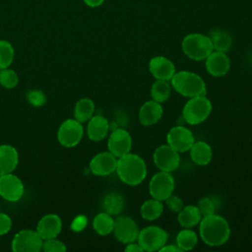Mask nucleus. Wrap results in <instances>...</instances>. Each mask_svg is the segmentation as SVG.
<instances>
[{
	"label": "nucleus",
	"mask_w": 252,
	"mask_h": 252,
	"mask_svg": "<svg viewBox=\"0 0 252 252\" xmlns=\"http://www.w3.org/2000/svg\"><path fill=\"white\" fill-rule=\"evenodd\" d=\"M163 113L161 103L151 99L144 102L139 109V121L144 126H152L158 123Z\"/></svg>",
	"instance_id": "nucleus-19"
},
{
	"label": "nucleus",
	"mask_w": 252,
	"mask_h": 252,
	"mask_svg": "<svg viewBox=\"0 0 252 252\" xmlns=\"http://www.w3.org/2000/svg\"><path fill=\"white\" fill-rule=\"evenodd\" d=\"M214 50L216 51H220V52H227L230 47L232 46V37L224 30H221L220 28H214L210 30L208 33Z\"/></svg>",
	"instance_id": "nucleus-23"
},
{
	"label": "nucleus",
	"mask_w": 252,
	"mask_h": 252,
	"mask_svg": "<svg viewBox=\"0 0 252 252\" xmlns=\"http://www.w3.org/2000/svg\"><path fill=\"white\" fill-rule=\"evenodd\" d=\"M212 109V102L206 95L190 97L183 106L182 119L189 125H198L210 116Z\"/></svg>",
	"instance_id": "nucleus-5"
},
{
	"label": "nucleus",
	"mask_w": 252,
	"mask_h": 252,
	"mask_svg": "<svg viewBox=\"0 0 252 252\" xmlns=\"http://www.w3.org/2000/svg\"><path fill=\"white\" fill-rule=\"evenodd\" d=\"M114 227V219L111 215L106 212H102L97 214L93 220V228L94 230L101 235H108L113 231Z\"/></svg>",
	"instance_id": "nucleus-27"
},
{
	"label": "nucleus",
	"mask_w": 252,
	"mask_h": 252,
	"mask_svg": "<svg viewBox=\"0 0 252 252\" xmlns=\"http://www.w3.org/2000/svg\"><path fill=\"white\" fill-rule=\"evenodd\" d=\"M171 87L182 96L194 97L197 95H205L207 92L206 83L196 73L190 71L175 72L170 80Z\"/></svg>",
	"instance_id": "nucleus-3"
},
{
	"label": "nucleus",
	"mask_w": 252,
	"mask_h": 252,
	"mask_svg": "<svg viewBox=\"0 0 252 252\" xmlns=\"http://www.w3.org/2000/svg\"><path fill=\"white\" fill-rule=\"evenodd\" d=\"M19 84L18 74L10 68L0 69V85L5 89H14Z\"/></svg>",
	"instance_id": "nucleus-32"
},
{
	"label": "nucleus",
	"mask_w": 252,
	"mask_h": 252,
	"mask_svg": "<svg viewBox=\"0 0 252 252\" xmlns=\"http://www.w3.org/2000/svg\"><path fill=\"white\" fill-rule=\"evenodd\" d=\"M166 142L167 145L176 152L184 153L190 150L195 142V138L190 129L182 125H177L168 131L166 135Z\"/></svg>",
	"instance_id": "nucleus-12"
},
{
	"label": "nucleus",
	"mask_w": 252,
	"mask_h": 252,
	"mask_svg": "<svg viewBox=\"0 0 252 252\" xmlns=\"http://www.w3.org/2000/svg\"><path fill=\"white\" fill-rule=\"evenodd\" d=\"M112 232L119 242L127 244L137 240L140 229L132 218L121 216L114 220V227Z\"/></svg>",
	"instance_id": "nucleus-13"
},
{
	"label": "nucleus",
	"mask_w": 252,
	"mask_h": 252,
	"mask_svg": "<svg viewBox=\"0 0 252 252\" xmlns=\"http://www.w3.org/2000/svg\"><path fill=\"white\" fill-rule=\"evenodd\" d=\"M181 48L188 58L195 61L205 60L214 51L209 35L199 32L185 35L181 42Z\"/></svg>",
	"instance_id": "nucleus-4"
},
{
	"label": "nucleus",
	"mask_w": 252,
	"mask_h": 252,
	"mask_svg": "<svg viewBox=\"0 0 252 252\" xmlns=\"http://www.w3.org/2000/svg\"><path fill=\"white\" fill-rule=\"evenodd\" d=\"M198 242V236L196 232L190 228L184 227L176 235V245L181 251L192 250Z\"/></svg>",
	"instance_id": "nucleus-29"
},
{
	"label": "nucleus",
	"mask_w": 252,
	"mask_h": 252,
	"mask_svg": "<svg viewBox=\"0 0 252 252\" xmlns=\"http://www.w3.org/2000/svg\"><path fill=\"white\" fill-rule=\"evenodd\" d=\"M150 93L152 99L159 103L165 102L170 95V85L167 83V81L157 80L153 83Z\"/></svg>",
	"instance_id": "nucleus-30"
},
{
	"label": "nucleus",
	"mask_w": 252,
	"mask_h": 252,
	"mask_svg": "<svg viewBox=\"0 0 252 252\" xmlns=\"http://www.w3.org/2000/svg\"><path fill=\"white\" fill-rule=\"evenodd\" d=\"M15 49L13 45L5 39H0V69L9 68L13 63Z\"/></svg>",
	"instance_id": "nucleus-31"
},
{
	"label": "nucleus",
	"mask_w": 252,
	"mask_h": 252,
	"mask_svg": "<svg viewBox=\"0 0 252 252\" xmlns=\"http://www.w3.org/2000/svg\"><path fill=\"white\" fill-rule=\"evenodd\" d=\"M163 213V205L161 201L157 199H149L145 201L140 209L141 217L149 221L158 219Z\"/></svg>",
	"instance_id": "nucleus-26"
},
{
	"label": "nucleus",
	"mask_w": 252,
	"mask_h": 252,
	"mask_svg": "<svg viewBox=\"0 0 252 252\" xmlns=\"http://www.w3.org/2000/svg\"><path fill=\"white\" fill-rule=\"evenodd\" d=\"M26 97H27V100L29 101V103L35 107L43 106L47 101V97H46L45 94L42 91L36 90V89L29 90L26 93Z\"/></svg>",
	"instance_id": "nucleus-34"
},
{
	"label": "nucleus",
	"mask_w": 252,
	"mask_h": 252,
	"mask_svg": "<svg viewBox=\"0 0 252 252\" xmlns=\"http://www.w3.org/2000/svg\"><path fill=\"white\" fill-rule=\"evenodd\" d=\"M84 3L91 7V8H96V7H99L100 5L103 4L104 0H83Z\"/></svg>",
	"instance_id": "nucleus-41"
},
{
	"label": "nucleus",
	"mask_w": 252,
	"mask_h": 252,
	"mask_svg": "<svg viewBox=\"0 0 252 252\" xmlns=\"http://www.w3.org/2000/svg\"><path fill=\"white\" fill-rule=\"evenodd\" d=\"M205 67L210 75L214 77H222L229 71L230 60L225 52L214 50L205 59Z\"/></svg>",
	"instance_id": "nucleus-17"
},
{
	"label": "nucleus",
	"mask_w": 252,
	"mask_h": 252,
	"mask_svg": "<svg viewBox=\"0 0 252 252\" xmlns=\"http://www.w3.org/2000/svg\"><path fill=\"white\" fill-rule=\"evenodd\" d=\"M41 250L44 252H66L67 247L63 241L54 237L43 240Z\"/></svg>",
	"instance_id": "nucleus-35"
},
{
	"label": "nucleus",
	"mask_w": 252,
	"mask_h": 252,
	"mask_svg": "<svg viewBox=\"0 0 252 252\" xmlns=\"http://www.w3.org/2000/svg\"><path fill=\"white\" fill-rule=\"evenodd\" d=\"M86 224H87V218L84 216H79L74 220L71 227L75 231H81L85 228Z\"/></svg>",
	"instance_id": "nucleus-38"
},
{
	"label": "nucleus",
	"mask_w": 252,
	"mask_h": 252,
	"mask_svg": "<svg viewBox=\"0 0 252 252\" xmlns=\"http://www.w3.org/2000/svg\"><path fill=\"white\" fill-rule=\"evenodd\" d=\"M35 229L43 240L57 237L62 230V220L56 214H47L38 220Z\"/></svg>",
	"instance_id": "nucleus-18"
},
{
	"label": "nucleus",
	"mask_w": 252,
	"mask_h": 252,
	"mask_svg": "<svg viewBox=\"0 0 252 252\" xmlns=\"http://www.w3.org/2000/svg\"><path fill=\"white\" fill-rule=\"evenodd\" d=\"M165 201V205L166 207L173 213H179L182 208L184 207V203L182 201V199L177 196V195H173L171 194L167 199L164 200Z\"/></svg>",
	"instance_id": "nucleus-36"
},
{
	"label": "nucleus",
	"mask_w": 252,
	"mask_h": 252,
	"mask_svg": "<svg viewBox=\"0 0 252 252\" xmlns=\"http://www.w3.org/2000/svg\"><path fill=\"white\" fill-rule=\"evenodd\" d=\"M42 243L43 239L36 229L25 228L14 235L11 248L14 252H39L42 249Z\"/></svg>",
	"instance_id": "nucleus-6"
},
{
	"label": "nucleus",
	"mask_w": 252,
	"mask_h": 252,
	"mask_svg": "<svg viewBox=\"0 0 252 252\" xmlns=\"http://www.w3.org/2000/svg\"><path fill=\"white\" fill-rule=\"evenodd\" d=\"M115 171L123 183L136 186L142 183L146 178L147 165L140 156L128 153L117 158Z\"/></svg>",
	"instance_id": "nucleus-2"
},
{
	"label": "nucleus",
	"mask_w": 252,
	"mask_h": 252,
	"mask_svg": "<svg viewBox=\"0 0 252 252\" xmlns=\"http://www.w3.org/2000/svg\"><path fill=\"white\" fill-rule=\"evenodd\" d=\"M167 238L168 234L163 228L158 225H150L140 230L137 239L144 251L154 252L158 251L166 244Z\"/></svg>",
	"instance_id": "nucleus-7"
},
{
	"label": "nucleus",
	"mask_w": 252,
	"mask_h": 252,
	"mask_svg": "<svg viewBox=\"0 0 252 252\" xmlns=\"http://www.w3.org/2000/svg\"><path fill=\"white\" fill-rule=\"evenodd\" d=\"M109 129L110 124L104 116L93 115V117L88 121L87 134L90 140L99 142L107 136Z\"/></svg>",
	"instance_id": "nucleus-20"
},
{
	"label": "nucleus",
	"mask_w": 252,
	"mask_h": 252,
	"mask_svg": "<svg viewBox=\"0 0 252 252\" xmlns=\"http://www.w3.org/2000/svg\"><path fill=\"white\" fill-rule=\"evenodd\" d=\"M125 251L126 252H143L144 250L139 243H135V241H134V242H130V243L126 244Z\"/></svg>",
	"instance_id": "nucleus-39"
},
{
	"label": "nucleus",
	"mask_w": 252,
	"mask_h": 252,
	"mask_svg": "<svg viewBox=\"0 0 252 252\" xmlns=\"http://www.w3.org/2000/svg\"><path fill=\"white\" fill-rule=\"evenodd\" d=\"M19 163V154L15 147L8 144L0 145V175L12 173Z\"/></svg>",
	"instance_id": "nucleus-21"
},
{
	"label": "nucleus",
	"mask_w": 252,
	"mask_h": 252,
	"mask_svg": "<svg viewBox=\"0 0 252 252\" xmlns=\"http://www.w3.org/2000/svg\"><path fill=\"white\" fill-rule=\"evenodd\" d=\"M177 220L182 227L191 228L197 225L201 219L202 215L197 206L194 205H187L182 208V210L177 213Z\"/></svg>",
	"instance_id": "nucleus-24"
},
{
	"label": "nucleus",
	"mask_w": 252,
	"mask_h": 252,
	"mask_svg": "<svg viewBox=\"0 0 252 252\" xmlns=\"http://www.w3.org/2000/svg\"><path fill=\"white\" fill-rule=\"evenodd\" d=\"M197 207L202 217H206L216 214V210L218 209V203L213 197H203L198 201Z\"/></svg>",
	"instance_id": "nucleus-33"
},
{
	"label": "nucleus",
	"mask_w": 252,
	"mask_h": 252,
	"mask_svg": "<svg viewBox=\"0 0 252 252\" xmlns=\"http://www.w3.org/2000/svg\"><path fill=\"white\" fill-rule=\"evenodd\" d=\"M117 158L110 152H101L93 157L89 167L93 174L106 176L116 170Z\"/></svg>",
	"instance_id": "nucleus-15"
},
{
	"label": "nucleus",
	"mask_w": 252,
	"mask_h": 252,
	"mask_svg": "<svg viewBox=\"0 0 252 252\" xmlns=\"http://www.w3.org/2000/svg\"><path fill=\"white\" fill-rule=\"evenodd\" d=\"M132 148V138L130 133L123 128L112 130L107 140V149L117 158L130 153Z\"/></svg>",
	"instance_id": "nucleus-14"
},
{
	"label": "nucleus",
	"mask_w": 252,
	"mask_h": 252,
	"mask_svg": "<svg viewBox=\"0 0 252 252\" xmlns=\"http://www.w3.org/2000/svg\"><path fill=\"white\" fill-rule=\"evenodd\" d=\"M189 152L192 161L197 165H207L211 162L213 158V151L211 146L204 141L194 142Z\"/></svg>",
	"instance_id": "nucleus-22"
},
{
	"label": "nucleus",
	"mask_w": 252,
	"mask_h": 252,
	"mask_svg": "<svg viewBox=\"0 0 252 252\" xmlns=\"http://www.w3.org/2000/svg\"><path fill=\"white\" fill-rule=\"evenodd\" d=\"M199 233L203 242L209 246H221L230 236L227 220L217 214L202 217L199 222Z\"/></svg>",
	"instance_id": "nucleus-1"
},
{
	"label": "nucleus",
	"mask_w": 252,
	"mask_h": 252,
	"mask_svg": "<svg viewBox=\"0 0 252 252\" xmlns=\"http://www.w3.org/2000/svg\"><path fill=\"white\" fill-rule=\"evenodd\" d=\"M25 192V186L20 177L12 173L0 175V197L8 202L19 201Z\"/></svg>",
	"instance_id": "nucleus-11"
},
{
	"label": "nucleus",
	"mask_w": 252,
	"mask_h": 252,
	"mask_svg": "<svg viewBox=\"0 0 252 252\" xmlns=\"http://www.w3.org/2000/svg\"><path fill=\"white\" fill-rule=\"evenodd\" d=\"M153 160L159 170L166 172L174 171L180 164L179 153L169 145L158 146L153 154Z\"/></svg>",
	"instance_id": "nucleus-10"
},
{
	"label": "nucleus",
	"mask_w": 252,
	"mask_h": 252,
	"mask_svg": "<svg viewBox=\"0 0 252 252\" xmlns=\"http://www.w3.org/2000/svg\"><path fill=\"white\" fill-rule=\"evenodd\" d=\"M124 198L117 192L107 193L102 201V208L104 212L111 216L118 215L124 208Z\"/></svg>",
	"instance_id": "nucleus-28"
},
{
	"label": "nucleus",
	"mask_w": 252,
	"mask_h": 252,
	"mask_svg": "<svg viewBox=\"0 0 252 252\" xmlns=\"http://www.w3.org/2000/svg\"><path fill=\"white\" fill-rule=\"evenodd\" d=\"M149 71L157 80L170 81L175 74V66L167 57L158 55L150 60Z\"/></svg>",
	"instance_id": "nucleus-16"
},
{
	"label": "nucleus",
	"mask_w": 252,
	"mask_h": 252,
	"mask_svg": "<svg viewBox=\"0 0 252 252\" xmlns=\"http://www.w3.org/2000/svg\"><path fill=\"white\" fill-rule=\"evenodd\" d=\"M158 251L160 252H181L176 244H164Z\"/></svg>",
	"instance_id": "nucleus-40"
},
{
	"label": "nucleus",
	"mask_w": 252,
	"mask_h": 252,
	"mask_svg": "<svg viewBox=\"0 0 252 252\" xmlns=\"http://www.w3.org/2000/svg\"><path fill=\"white\" fill-rule=\"evenodd\" d=\"M84 136V127L75 118H68L63 121L57 131V140L65 148L76 147Z\"/></svg>",
	"instance_id": "nucleus-8"
},
{
	"label": "nucleus",
	"mask_w": 252,
	"mask_h": 252,
	"mask_svg": "<svg viewBox=\"0 0 252 252\" xmlns=\"http://www.w3.org/2000/svg\"><path fill=\"white\" fill-rule=\"evenodd\" d=\"M12 228V219L5 213L0 212V236L7 234Z\"/></svg>",
	"instance_id": "nucleus-37"
},
{
	"label": "nucleus",
	"mask_w": 252,
	"mask_h": 252,
	"mask_svg": "<svg viewBox=\"0 0 252 252\" xmlns=\"http://www.w3.org/2000/svg\"><path fill=\"white\" fill-rule=\"evenodd\" d=\"M94 102L89 97L79 99L74 107V118L81 123L88 122L94 113Z\"/></svg>",
	"instance_id": "nucleus-25"
},
{
	"label": "nucleus",
	"mask_w": 252,
	"mask_h": 252,
	"mask_svg": "<svg viewBox=\"0 0 252 252\" xmlns=\"http://www.w3.org/2000/svg\"><path fill=\"white\" fill-rule=\"evenodd\" d=\"M174 186L175 181L171 173L160 170L151 178L149 192L152 198L162 202L173 193Z\"/></svg>",
	"instance_id": "nucleus-9"
}]
</instances>
